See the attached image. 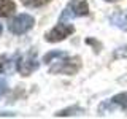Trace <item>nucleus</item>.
I'll list each match as a JSON object with an SVG mask.
<instances>
[{
  "label": "nucleus",
  "mask_w": 127,
  "mask_h": 119,
  "mask_svg": "<svg viewBox=\"0 0 127 119\" xmlns=\"http://www.w3.org/2000/svg\"><path fill=\"white\" fill-rule=\"evenodd\" d=\"M43 62L49 63L51 73H64V75H75L81 67V59L71 57L62 51H53L43 57Z\"/></svg>",
  "instance_id": "f257e3e1"
},
{
  "label": "nucleus",
  "mask_w": 127,
  "mask_h": 119,
  "mask_svg": "<svg viewBox=\"0 0 127 119\" xmlns=\"http://www.w3.org/2000/svg\"><path fill=\"white\" fill-rule=\"evenodd\" d=\"M81 16H89V5L84 0H71V2H68V5L64 8L59 19L62 22L71 18H81Z\"/></svg>",
  "instance_id": "f03ea898"
},
{
  "label": "nucleus",
  "mask_w": 127,
  "mask_h": 119,
  "mask_svg": "<svg viewBox=\"0 0 127 119\" xmlns=\"http://www.w3.org/2000/svg\"><path fill=\"white\" fill-rule=\"evenodd\" d=\"M33 18L30 14H18L16 18H13L8 24V30L14 35H22L26 32H29L33 27Z\"/></svg>",
  "instance_id": "7ed1b4c3"
},
{
  "label": "nucleus",
  "mask_w": 127,
  "mask_h": 119,
  "mask_svg": "<svg viewBox=\"0 0 127 119\" xmlns=\"http://www.w3.org/2000/svg\"><path fill=\"white\" fill-rule=\"evenodd\" d=\"M14 65H16V70L22 76H27V75H30L32 71H35L38 68V59L35 56V53H30L27 56H18Z\"/></svg>",
  "instance_id": "20e7f679"
},
{
  "label": "nucleus",
  "mask_w": 127,
  "mask_h": 119,
  "mask_svg": "<svg viewBox=\"0 0 127 119\" xmlns=\"http://www.w3.org/2000/svg\"><path fill=\"white\" fill-rule=\"evenodd\" d=\"M73 32H75V29H73V26H70V24H57L53 30H49L45 35V40L49 41V43H57V41L65 40L67 37H70Z\"/></svg>",
  "instance_id": "39448f33"
},
{
  "label": "nucleus",
  "mask_w": 127,
  "mask_h": 119,
  "mask_svg": "<svg viewBox=\"0 0 127 119\" xmlns=\"http://www.w3.org/2000/svg\"><path fill=\"white\" fill-rule=\"evenodd\" d=\"M16 5L13 0H0V18H8L14 13Z\"/></svg>",
  "instance_id": "423d86ee"
},
{
  "label": "nucleus",
  "mask_w": 127,
  "mask_h": 119,
  "mask_svg": "<svg viewBox=\"0 0 127 119\" xmlns=\"http://www.w3.org/2000/svg\"><path fill=\"white\" fill-rule=\"evenodd\" d=\"M110 21L113 22V26L119 27L122 30H127V14L126 13H116L110 18Z\"/></svg>",
  "instance_id": "0eeeda50"
},
{
  "label": "nucleus",
  "mask_w": 127,
  "mask_h": 119,
  "mask_svg": "<svg viewBox=\"0 0 127 119\" xmlns=\"http://www.w3.org/2000/svg\"><path fill=\"white\" fill-rule=\"evenodd\" d=\"M110 103L119 106V108L124 110V111H127V92H121V94L114 95V97L110 100Z\"/></svg>",
  "instance_id": "6e6552de"
},
{
  "label": "nucleus",
  "mask_w": 127,
  "mask_h": 119,
  "mask_svg": "<svg viewBox=\"0 0 127 119\" xmlns=\"http://www.w3.org/2000/svg\"><path fill=\"white\" fill-rule=\"evenodd\" d=\"M51 0H21L22 5L26 6H30V8H38V6H43L46 3H49Z\"/></svg>",
  "instance_id": "1a4fd4ad"
},
{
  "label": "nucleus",
  "mask_w": 127,
  "mask_h": 119,
  "mask_svg": "<svg viewBox=\"0 0 127 119\" xmlns=\"http://www.w3.org/2000/svg\"><path fill=\"white\" fill-rule=\"evenodd\" d=\"M10 65H13V57H10V56H0V73H3Z\"/></svg>",
  "instance_id": "9d476101"
},
{
  "label": "nucleus",
  "mask_w": 127,
  "mask_h": 119,
  "mask_svg": "<svg viewBox=\"0 0 127 119\" xmlns=\"http://www.w3.org/2000/svg\"><path fill=\"white\" fill-rule=\"evenodd\" d=\"M71 111H83V110H81V108H76V106H73V108L62 110V111H59V113H56V116H70V114H75V113H71Z\"/></svg>",
  "instance_id": "9b49d317"
},
{
  "label": "nucleus",
  "mask_w": 127,
  "mask_h": 119,
  "mask_svg": "<svg viewBox=\"0 0 127 119\" xmlns=\"http://www.w3.org/2000/svg\"><path fill=\"white\" fill-rule=\"evenodd\" d=\"M5 92H6V83L3 81V79H0V97H2Z\"/></svg>",
  "instance_id": "f8f14e48"
},
{
  "label": "nucleus",
  "mask_w": 127,
  "mask_h": 119,
  "mask_svg": "<svg viewBox=\"0 0 127 119\" xmlns=\"http://www.w3.org/2000/svg\"><path fill=\"white\" fill-rule=\"evenodd\" d=\"M105 2H119V0H105Z\"/></svg>",
  "instance_id": "ddd939ff"
},
{
  "label": "nucleus",
  "mask_w": 127,
  "mask_h": 119,
  "mask_svg": "<svg viewBox=\"0 0 127 119\" xmlns=\"http://www.w3.org/2000/svg\"><path fill=\"white\" fill-rule=\"evenodd\" d=\"M2 30H3V29H2V24H0V35H2Z\"/></svg>",
  "instance_id": "4468645a"
}]
</instances>
